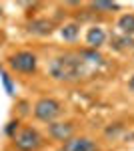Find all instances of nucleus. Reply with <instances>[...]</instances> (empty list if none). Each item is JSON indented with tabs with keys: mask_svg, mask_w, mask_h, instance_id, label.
Listing matches in <instances>:
<instances>
[{
	"mask_svg": "<svg viewBox=\"0 0 134 151\" xmlns=\"http://www.w3.org/2000/svg\"><path fill=\"white\" fill-rule=\"evenodd\" d=\"M78 35H80V26L76 22H68L60 28V36H62L64 40H68V42H74V40L78 38Z\"/></svg>",
	"mask_w": 134,
	"mask_h": 151,
	"instance_id": "9d476101",
	"label": "nucleus"
},
{
	"mask_svg": "<svg viewBox=\"0 0 134 151\" xmlns=\"http://www.w3.org/2000/svg\"><path fill=\"white\" fill-rule=\"evenodd\" d=\"M116 26H118V30H120L124 36H132L134 35V14H132V12L122 14V16L118 18Z\"/></svg>",
	"mask_w": 134,
	"mask_h": 151,
	"instance_id": "1a4fd4ad",
	"label": "nucleus"
},
{
	"mask_svg": "<svg viewBox=\"0 0 134 151\" xmlns=\"http://www.w3.org/2000/svg\"><path fill=\"white\" fill-rule=\"evenodd\" d=\"M128 89H130V91L134 93V75L130 77V81H128Z\"/></svg>",
	"mask_w": 134,
	"mask_h": 151,
	"instance_id": "2eb2a0df",
	"label": "nucleus"
},
{
	"mask_svg": "<svg viewBox=\"0 0 134 151\" xmlns=\"http://www.w3.org/2000/svg\"><path fill=\"white\" fill-rule=\"evenodd\" d=\"M90 10H96V12H112V10H120V4L118 2H90Z\"/></svg>",
	"mask_w": 134,
	"mask_h": 151,
	"instance_id": "f8f14e48",
	"label": "nucleus"
},
{
	"mask_svg": "<svg viewBox=\"0 0 134 151\" xmlns=\"http://www.w3.org/2000/svg\"><path fill=\"white\" fill-rule=\"evenodd\" d=\"M48 70H50L52 79L62 83H76L84 77H90L92 73H96L80 58L78 52H64V55L54 57L48 65Z\"/></svg>",
	"mask_w": 134,
	"mask_h": 151,
	"instance_id": "f257e3e1",
	"label": "nucleus"
},
{
	"mask_svg": "<svg viewBox=\"0 0 134 151\" xmlns=\"http://www.w3.org/2000/svg\"><path fill=\"white\" fill-rule=\"evenodd\" d=\"M8 65H10L12 70L16 73H22V75H32L36 73V67H38V58L34 52L30 50H20L16 55H12L8 58Z\"/></svg>",
	"mask_w": 134,
	"mask_h": 151,
	"instance_id": "20e7f679",
	"label": "nucleus"
},
{
	"mask_svg": "<svg viewBox=\"0 0 134 151\" xmlns=\"http://www.w3.org/2000/svg\"><path fill=\"white\" fill-rule=\"evenodd\" d=\"M0 75H2V81H4V85H6V89H8V93L12 95V91H14V89H12L10 77H8V75H6V73H4V70H0Z\"/></svg>",
	"mask_w": 134,
	"mask_h": 151,
	"instance_id": "4468645a",
	"label": "nucleus"
},
{
	"mask_svg": "<svg viewBox=\"0 0 134 151\" xmlns=\"http://www.w3.org/2000/svg\"><path fill=\"white\" fill-rule=\"evenodd\" d=\"M34 117L38 119V121H42V123H54L56 119L60 117L62 113V105L58 103L56 99L52 97H42V99H38L36 105H34Z\"/></svg>",
	"mask_w": 134,
	"mask_h": 151,
	"instance_id": "f03ea898",
	"label": "nucleus"
},
{
	"mask_svg": "<svg viewBox=\"0 0 134 151\" xmlns=\"http://www.w3.org/2000/svg\"><path fill=\"white\" fill-rule=\"evenodd\" d=\"M42 143H44L42 135L32 127H26L14 135V147L18 151H38Z\"/></svg>",
	"mask_w": 134,
	"mask_h": 151,
	"instance_id": "7ed1b4c3",
	"label": "nucleus"
},
{
	"mask_svg": "<svg viewBox=\"0 0 134 151\" xmlns=\"http://www.w3.org/2000/svg\"><path fill=\"white\" fill-rule=\"evenodd\" d=\"M18 125H20V123H18V119H16V121H10V123L6 125V129H4V133H6L8 137L14 139V135H16V131H18Z\"/></svg>",
	"mask_w": 134,
	"mask_h": 151,
	"instance_id": "ddd939ff",
	"label": "nucleus"
},
{
	"mask_svg": "<svg viewBox=\"0 0 134 151\" xmlns=\"http://www.w3.org/2000/svg\"><path fill=\"white\" fill-rule=\"evenodd\" d=\"M58 151H100V147H98L96 141H92L90 137H72Z\"/></svg>",
	"mask_w": 134,
	"mask_h": 151,
	"instance_id": "423d86ee",
	"label": "nucleus"
},
{
	"mask_svg": "<svg viewBox=\"0 0 134 151\" xmlns=\"http://www.w3.org/2000/svg\"><path fill=\"white\" fill-rule=\"evenodd\" d=\"M28 30H30L32 35L46 36V35H50V32L54 30V24L50 22L48 18H34L32 22L28 24Z\"/></svg>",
	"mask_w": 134,
	"mask_h": 151,
	"instance_id": "6e6552de",
	"label": "nucleus"
},
{
	"mask_svg": "<svg viewBox=\"0 0 134 151\" xmlns=\"http://www.w3.org/2000/svg\"><path fill=\"white\" fill-rule=\"evenodd\" d=\"M104 42H106V32H104V28H100V26H90L88 30H86V45H88V48L98 50Z\"/></svg>",
	"mask_w": 134,
	"mask_h": 151,
	"instance_id": "0eeeda50",
	"label": "nucleus"
},
{
	"mask_svg": "<svg viewBox=\"0 0 134 151\" xmlns=\"http://www.w3.org/2000/svg\"><path fill=\"white\" fill-rule=\"evenodd\" d=\"M48 135L54 141H62L66 143L68 139L74 137V125L70 121H54L48 125Z\"/></svg>",
	"mask_w": 134,
	"mask_h": 151,
	"instance_id": "39448f33",
	"label": "nucleus"
},
{
	"mask_svg": "<svg viewBox=\"0 0 134 151\" xmlns=\"http://www.w3.org/2000/svg\"><path fill=\"white\" fill-rule=\"evenodd\" d=\"M112 47L116 48V50H120V52H126V50H130L134 48V38L132 36H112Z\"/></svg>",
	"mask_w": 134,
	"mask_h": 151,
	"instance_id": "9b49d317",
	"label": "nucleus"
}]
</instances>
